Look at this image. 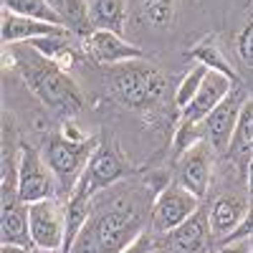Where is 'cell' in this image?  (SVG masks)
<instances>
[{
  "instance_id": "1",
  "label": "cell",
  "mask_w": 253,
  "mask_h": 253,
  "mask_svg": "<svg viewBox=\"0 0 253 253\" xmlns=\"http://www.w3.org/2000/svg\"><path fill=\"white\" fill-rule=\"evenodd\" d=\"M155 193L144 182L109 187L94 198L91 215L71 253H122L150 228Z\"/></svg>"
},
{
  "instance_id": "2",
  "label": "cell",
  "mask_w": 253,
  "mask_h": 253,
  "mask_svg": "<svg viewBox=\"0 0 253 253\" xmlns=\"http://www.w3.org/2000/svg\"><path fill=\"white\" fill-rule=\"evenodd\" d=\"M107 94L114 104L139 114L150 124H177V107L170 99V84L167 76L150 61H126L112 66L107 76Z\"/></svg>"
},
{
  "instance_id": "3",
  "label": "cell",
  "mask_w": 253,
  "mask_h": 253,
  "mask_svg": "<svg viewBox=\"0 0 253 253\" xmlns=\"http://www.w3.org/2000/svg\"><path fill=\"white\" fill-rule=\"evenodd\" d=\"M5 69H15L28 91L61 119L76 117L81 112L84 94L79 84L69 76V71H63L43 53H38L31 43L5 46Z\"/></svg>"
},
{
  "instance_id": "4",
  "label": "cell",
  "mask_w": 253,
  "mask_h": 253,
  "mask_svg": "<svg viewBox=\"0 0 253 253\" xmlns=\"http://www.w3.org/2000/svg\"><path fill=\"white\" fill-rule=\"evenodd\" d=\"M132 172H134V165L124 155L122 144L112 137H99V144L74 190V195L94 200L99 193L109 190L112 185L124 182Z\"/></svg>"
},
{
  "instance_id": "5",
  "label": "cell",
  "mask_w": 253,
  "mask_h": 253,
  "mask_svg": "<svg viewBox=\"0 0 253 253\" xmlns=\"http://www.w3.org/2000/svg\"><path fill=\"white\" fill-rule=\"evenodd\" d=\"M99 144V137L89 139V142H69L61 134H48L41 144V152H43V160L48 162L51 172L56 175L58 182V198L69 200L74 195V190L86 170V165Z\"/></svg>"
},
{
  "instance_id": "6",
  "label": "cell",
  "mask_w": 253,
  "mask_h": 253,
  "mask_svg": "<svg viewBox=\"0 0 253 253\" xmlns=\"http://www.w3.org/2000/svg\"><path fill=\"white\" fill-rule=\"evenodd\" d=\"M18 195L28 205L38 200L58 198L56 175L43 160L41 147H33L26 139L20 142V155H18Z\"/></svg>"
},
{
  "instance_id": "7",
  "label": "cell",
  "mask_w": 253,
  "mask_h": 253,
  "mask_svg": "<svg viewBox=\"0 0 253 253\" xmlns=\"http://www.w3.org/2000/svg\"><path fill=\"white\" fill-rule=\"evenodd\" d=\"M203 208V200L193 195L180 182H170L162 193L155 195L152 215H150V230L157 236H170L175 228H180L193 213Z\"/></svg>"
},
{
  "instance_id": "8",
  "label": "cell",
  "mask_w": 253,
  "mask_h": 253,
  "mask_svg": "<svg viewBox=\"0 0 253 253\" xmlns=\"http://www.w3.org/2000/svg\"><path fill=\"white\" fill-rule=\"evenodd\" d=\"M28 218H31L33 248L63 253V241H66V200L48 198V200L31 203Z\"/></svg>"
},
{
  "instance_id": "9",
  "label": "cell",
  "mask_w": 253,
  "mask_h": 253,
  "mask_svg": "<svg viewBox=\"0 0 253 253\" xmlns=\"http://www.w3.org/2000/svg\"><path fill=\"white\" fill-rule=\"evenodd\" d=\"M246 99H248V89L243 86V81L233 84V86H230V91L225 94V99H223L218 107L208 114V119L203 122L205 139H208L210 147H213L215 155H228Z\"/></svg>"
},
{
  "instance_id": "10",
  "label": "cell",
  "mask_w": 253,
  "mask_h": 253,
  "mask_svg": "<svg viewBox=\"0 0 253 253\" xmlns=\"http://www.w3.org/2000/svg\"><path fill=\"white\" fill-rule=\"evenodd\" d=\"M81 41V51L89 61H94L96 66H119V63H126V61H139L144 58V51L129 41H124L122 33H114V31H107V28H94L89 31Z\"/></svg>"
},
{
  "instance_id": "11",
  "label": "cell",
  "mask_w": 253,
  "mask_h": 253,
  "mask_svg": "<svg viewBox=\"0 0 253 253\" xmlns=\"http://www.w3.org/2000/svg\"><path fill=\"white\" fill-rule=\"evenodd\" d=\"M213 165H215L213 147L208 144V139H200L198 144H193L190 150L180 155L175 182H180L182 187H187L190 193L203 200L210 190V180H213Z\"/></svg>"
},
{
  "instance_id": "12",
  "label": "cell",
  "mask_w": 253,
  "mask_h": 253,
  "mask_svg": "<svg viewBox=\"0 0 253 253\" xmlns=\"http://www.w3.org/2000/svg\"><path fill=\"white\" fill-rule=\"evenodd\" d=\"M0 243L8 246H31V218L28 203L20 195H0Z\"/></svg>"
},
{
  "instance_id": "13",
  "label": "cell",
  "mask_w": 253,
  "mask_h": 253,
  "mask_svg": "<svg viewBox=\"0 0 253 253\" xmlns=\"http://www.w3.org/2000/svg\"><path fill=\"white\" fill-rule=\"evenodd\" d=\"M251 210V203L246 198L238 195H218L208 208V220H210V233H213L218 241H225L233 230L246 220Z\"/></svg>"
},
{
  "instance_id": "14",
  "label": "cell",
  "mask_w": 253,
  "mask_h": 253,
  "mask_svg": "<svg viewBox=\"0 0 253 253\" xmlns=\"http://www.w3.org/2000/svg\"><path fill=\"white\" fill-rule=\"evenodd\" d=\"M69 33V28L63 26H51V23H41L33 18H23L3 10V26H0V38L3 46H15V43H31L36 38H46V36H61Z\"/></svg>"
},
{
  "instance_id": "15",
  "label": "cell",
  "mask_w": 253,
  "mask_h": 253,
  "mask_svg": "<svg viewBox=\"0 0 253 253\" xmlns=\"http://www.w3.org/2000/svg\"><path fill=\"white\" fill-rule=\"evenodd\" d=\"M210 220L208 210L200 208L198 213L190 215L180 228H175L167 236V246L177 253H208V241H210Z\"/></svg>"
},
{
  "instance_id": "16",
  "label": "cell",
  "mask_w": 253,
  "mask_h": 253,
  "mask_svg": "<svg viewBox=\"0 0 253 253\" xmlns=\"http://www.w3.org/2000/svg\"><path fill=\"white\" fill-rule=\"evenodd\" d=\"M185 56H187L190 61L208 66L210 71H218V74L228 76L230 81H241L238 71L230 66V61L225 58V53H223V48H220V43H218V38H215L213 33L205 36V38H200L195 46H190Z\"/></svg>"
},
{
  "instance_id": "17",
  "label": "cell",
  "mask_w": 253,
  "mask_h": 253,
  "mask_svg": "<svg viewBox=\"0 0 253 253\" xmlns=\"http://www.w3.org/2000/svg\"><path fill=\"white\" fill-rule=\"evenodd\" d=\"M53 10L61 15L63 26H66L74 36L84 38L89 31H94L91 20V0H48Z\"/></svg>"
},
{
  "instance_id": "18",
  "label": "cell",
  "mask_w": 253,
  "mask_h": 253,
  "mask_svg": "<svg viewBox=\"0 0 253 253\" xmlns=\"http://www.w3.org/2000/svg\"><path fill=\"white\" fill-rule=\"evenodd\" d=\"M91 20L94 28L122 33L126 23V0H91Z\"/></svg>"
},
{
  "instance_id": "19",
  "label": "cell",
  "mask_w": 253,
  "mask_h": 253,
  "mask_svg": "<svg viewBox=\"0 0 253 253\" xmlns=\"http://www.w3.org/2000/svg\"><path fill=\"white\" fill-rule=\"evenodd\" d=\"M3 10L23 15V18H33L41 23H51V26H63L61 15L53 10V5L48 0H3ZM66 28V26H63Z\"/></svg>"
},
{
  "instance_id": "20",
  "label": "cell",
  "mask_w": 253,
  "mask_h": 253,
  "mask_svg": "<svg viewBox=\"0 0 253 253\" xmlns=\"http://www.w3.org/2000/svg\"><path fill=\"white\" fill-rule=\"evenodd\" d=\"M208 66H203V63H195L193 69H190L180 81H177V86H175V94H172V101H175V107H177V112H182L190 101L195 99V94L200 91V86H203V81H205V76H208Z\"/></svg>"
},
{
  "instance_id": "21",
  "label": "cell",
  "mask_w": 253,
  "mask_h": 253,
  "mask_svg": "<svg viewBox=\"0 0 253 253\" xmlns=\"http://www.w3.org/2000/svg\"><path fill=\"white\" fill-rule=\"evenodd\" d=\"M139 10L152 28L167 31L175 20V0H139Z\"/></svg>"
},
{
  "instance_id": "22",
  "label": "cell",
  "mask_w": 253,
  "mask_h": 253,
  "mask_svg": "<svg viewBox=\"0 0 253 253\" xmlns=\"http://www.w3.org/2000/svg\"><path fill=\"white\" fill-rule=\"evenodd\" d=\"M236 53L246 69H253V15L246 20V26L236 36Z\"/></svg>"
},
{
  "instance_id": "23",
  "label": "cell",
  "mask_w": 253,
  "mask_h": 253,
  "mask_svg": "<svg viewBox=\"0 0 253 253\" xmlns=\"http://www.w3.org/2000/svg\"><path fill=\"white\" fill-rule=\"evenodd\" d=\"M160 246H162V243L157 241V233H152V230L147 228L144 233H139L129 246H126V248L122 251V253H155Z\"/></svg>"
},
{
  "instance_id": "24",
  "label": "cell",
  "mask_w": 253,
  "mask_h": 253,
  "mask_svg": "<svg viewBox=\"0 0 253 253\" xmlns=\"http://www.w3.org/2000/svg\"><path fill=\"white\" fill-rule=\"evenodd\" d=\"M58 134L63 137V139H69V142H89V139H94V137H89L86 132L81 129V124L79 122H74V117H69V119H63L61 122V126H58Z\"/></svg>"
},
{
  "instance_id": "25",
  "label": "cell",
  "mask_w": 253,
  "mask_h": 253,
  "mask_svg": "<svg viewBox=\"0 0 253 253\" xmlns=\"http://www.w3.org/2000/svg\"><path fill=\"white\" fill-rule=\"evenodd\" d=\"M241 238H253V205H251V210H248L246 220H243L225 241H220V243H233V241H241Z\"/></svg>"
},
{
  "instance_id": "26",
  "label": "cell",
  "mask_w": 253,
  "mask_h": 253,
  "mask_svg": "<svg viewBox=\"0 0 253 253\" xmlns=\"http://www.w3.org/2000/svg\"><path fill=\"white\" fill-rule=\"evenodd\" d=\"M220 253H253V238H241L233 243H220Z\"/></svg>"
},
{
  "instance_id": "27",
  "label": "cell",
  "mask_w": 253,
  "mask_h": 253,
  "mask_svg": "<svg viewBox=\"0 0 253 253\" xmlns=\"http://www.w3.org/2000/svg\"><path fill=\"white\" fill-rule=\"evenodd\" d=\"M0 253H38L31 246H8V243H0Z\"/></svg>"
},
{
  "instance_id": "28",
  "label": "cell",
  "mask_w": 253,
  "mask_h": 253,
  "mask_svg": "<svg viewBox=\"0 0 253 253\" xmlns=\"http://www.w3.org/2000/svg\"><path fill=\"white\" fill-rule=\"evenodd\" d=\"M248 203L253 205V160L248 162Z\"/></svg>"
},
{
  "instance_id": "29",
  "label": "cell",
  "mask_w": 253,
  "mask_h": 253,
  "mask_svg": "<svg viewBox=\"0 0 253 253\" xmlns=\"http://www.w3.org/2000/svg\"><path fill=\"white\" fill-rule=\"evenodd\" d=\"M155 253H170V248H167V246H160V248H157Z\"/></svg>"
},
{
  "instance_id": "30",
  "label": "cell",
  "mask_w": 253,
  "mask_h": 253,
  "mask_svg": "<svg viewBox=\"0 0 253 253\" xmlns=\"http://www.w3.org/2000/svg\"><path fill=\"white\" fill-rule=\"evenodd\" d=\"M208 253H220V251H215V248H210V251H208Z\"/></svg>"
},
{
  "instance_id": "31",
  "label": "cell",
  "mask_w": 253,
  "mask_h": 253,
  "mask_svg": "<svg viewBox=\"0 0 253 253\" xmlns=\"http://www.w3.org/2000/svg\"><path fill=\"white\" fill-rule=\"evenodd\" d=\"M251 147H253V132H251Z\"/></svg>"
}]
</instances>
